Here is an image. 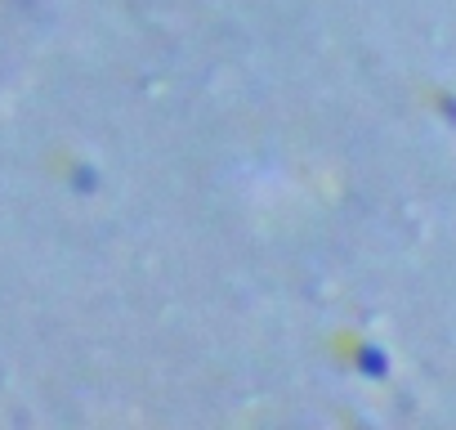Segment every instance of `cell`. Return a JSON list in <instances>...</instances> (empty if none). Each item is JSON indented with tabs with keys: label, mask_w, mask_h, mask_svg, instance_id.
Masks as SVG:
<instances>
[]
</instances>
